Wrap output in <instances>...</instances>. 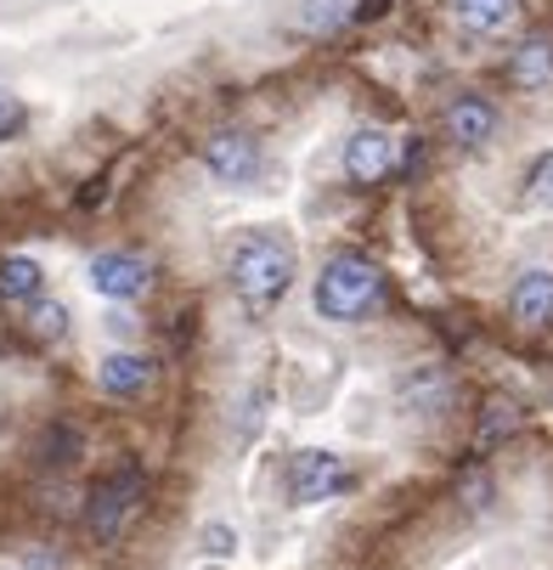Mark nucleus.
<instances>
[{"label": "nucleus", "instance_id": "4be33fe9", "mask_svg": "<svg viewBox=\"0 0 553 570\" xmlns=\"http://www.w3.org/2000/svg\"><path fill=\"white\" fill-rule=\"evenodd\" d=\"M384 7H389V0H356V12H350V18L373 23V18H384Z\"/></svg>", "mask_w": 553, "mask_h": 570}, {"label": "nucleus", "instance_id": "4468645a", "mask_svg": "<svg viewBox=\"0 0 553 570\" xmlns=\"http://www.w3.org/2000/svg\"><path fill=\"white\" fill-rule=\"evenodd\" d=\"M350 12H356V0H299L294 23H299L305 35H334V29L350 23Z\"/></svg>", "mask_w": 553, "mask_h": 570}, {"label": "nucleus", "instance_id": "2eb2a0df", "mask_svg": "<svg viewBox=\"0 0 553 570\" xmlns=\"http://www.w3.org/2000/svg\"><path fill=\"white\" fill-rule=\"evenodd\" d=\"M525 204L553 209V147L531 158V170H525Z\"/></svg>", "mask_w": 553, "mask_h": 570}, {"label": "nucleus", "instance_id": "0eeeda50", "mask_svg": "<svg viewBox=\"0 0 553 570\" xmlns=\"http://www.w3.org/2000/svg\"><path fill=\"white\" fill-rule=\"evenodd\" d=\"M497 125H503V119H497V102L481 97V91L446 102V136H452L463 153H481V147L497 136Z\"/></svg>", "mask_w": 553, "mask_h": 570}, {"label": "nucleus", "instance_id": "f3484780", "mask_svg": "<svg viewBox=\"0 0 553 570\" xmlns=\"http://www.w3.org/2000/svg\"><path fill=\"white\" fill-rule=\"evenodd\" d=\"M23 125H29V108H23V97H18V91H0V141H12Z\"/></svg>", "mask_w": 553, "mask_h": 570}, {"label": "nucleus", "instance_id": "f03ea898", "mask_svg": "<svg viewBox=\"0 0 553 570\" xmlns=\"http://www.w3.org/2000/svg\"><path fill=\"white\" fill-rule=\"evenodd\" d=\"M384 294V272L362 255H339L316 272V316L323 322H362Z\"/></svg>", "mask_w": 553, "mask_h": 570}, {"label": "nucleus", "instance_id": "f8f14e48", "mask_svg": "<svg viewBox=\"0 0 553 570\" xmlns=\"http://www.w3.org/2000/svg\"><path fill=\"white\" fill-rule=\"evenodd\" d=\"M452 18L468 35H503L514 23V0H452Z\"/></svg>", "mask_w": 553, "mask_h": 570}, {"label": "nucleus", "instance_id": "ddd939ff", "mask_svg": "<svg viewBox=\"0 0 553 570\" xmlns=\"http://www.w3.org/2000/svg\"><path fill=\"white\" fill-rule=\"evenodd\" d=\"M547 73H553V40H525L514 57H508V79L520 91H536V86H547Z\"/></svg>", "mask_w": 553, "mask_h": 570}, {"label": "nucleus", "instance_id": "7ed1b4c3", "mask_svg": "<svg viewBox=\"0 0 553 570\" xmlns=\"http://www.w3.org/2000/svg\"><path fill=\"white\" fill-rule=\"evenodd\" d=\"M350 485H356V469L328 446H305L288 458V498L294 503H334Z\"/></svg>", "mask_w": 553, "mask_h": 570}, {"label": "nucleus", "instance_id": "20e7f679", "mask_svg": "<svg viewBox=\"0 0 553 570\" xmlns=\"http://www.w3.org/2000/svg\"><path fill=\"white\" fill-rule=\"evenodd\" d=\"M136 503H141V463H119V469L97 485V498H91V509H86L91 537H97V542H119V531H125V520L136 514Z\"/></svg>", "mask_w": 553, "mask_h": 570}, {"label": "nucleus", "instance_id": "6ab92c4d", "mask_svg": "<svg viewBox=\"0 0 553 570\" xmlns=\"http://www.w3.org/2000/svg\"><path fill=\"white\" fill-rule=\"evenodd\" d=\"M260 419H266V390H249V395H244V419H237V435L249 441V435L260 430Z\"/></svg>", "mask_w": 553, "mask_h": 570}, {"label": "nucleus", "instance_id": "1a4fd4ad", "mask_svg": "<svg viewBox=\"0 0 553 570\" xmlns=\"http://www.w3.org/2000/svg\"><path fill=\"white\" fill-rule=\"evenodd\" d=\"M508 311H514V322H525V328L553 322V266H525L508 288Z\"/></svg>", "mask_w": 553, "mask_h": 570}, {"label": "nucleus", "instance_id": "f257e3e1", "mask_svg": "<svg viewBox=\"0 0 553 570\" xmlns=\"http://www.w3.org/2000/svg\"><path fill=\"white\" fill-rule=\"evenodd\" d=\"M294 272H299L294 243L277 237V232H266V226L237 237L231 243V261H226V277H231L237 299H244L249 311H271L294 288Z\"/></svg>", "mask_w": 553, "mask_h": 570}, {"label": "nucleus", "instance_id": "dca6fc26", "mask_svg": "<svg viewBox=\"0 0 553 570\" xmlns=\"http://www.w3.org/2000/svg\"><path fill=\"white\" fill-rule=\"evenodd\" d=\"M29 328H34V340H46V345L62 340V334H68V305H62V299H40L34 316H29Z\"/></svg>", "mask_w": 553, "mask_h": 570}, {"label": "nucleus", "instance_id": "aec40b11", "mask_svg": "<svg viewBox=\"0 0 553 570\" xmlns=\"http://www.w3.org/2000/svg\"><path fill=\"white\" fill-rule=\"evenodd\" d=\"M231 548H237V531L231 525H204V553L209 559H226Z\"/></svg>", "mask_w": 553, "mask_h": 570}, {"label": "nucleus", "instance_id": "412c9836", "mask_svg": "<svg viewBox=\"0 0 553 570\" xmlns=\"http://www.w3.org/2000/svg\"><path fill=\"white\" fill-rule=\"evenodd\" d=\"M508 424H514L508 401H492V413H486V430H481V446H492V441H497V430H508Z\"/></svg>", "mask_w": 553, "mask_h": 570}, {"label": "nucleus", "instance_id": "9d476101", "mask_svg": "<svg viewBox=\"0 0 553 570\" xmlns=\"http://www.w3.org/2000/svg\"><path fill=\"white\" fill-rule=\"evenodd\" d=\"M97 384H102V395H119V401L125 395H141L152 384V362L141 351H113V356H102Z\"/></svg>", "mask_w": 553, "mask_h": 570}, {"label": "nucleus", "instance_id": "a211bd4d", "mask_svg": "<svg viewBox=\"0 0 553 570\" xmlns=\"http://www.w3.org/2000/svg\"><path fill=\"white\" fill-rule=\"evenodd\" d=\"M40 446H46V452H40L46 463H73V446H79V435H73L68 424H57V430H51Z\"/></svg>", "mask_w": 553, "mask_h": 570}, {"label": "nucleus", "instance_id": "39448f33", "mask_svg": "<svg viewBox=\"0 0 553 570\" xmlns=\"http://www.w3.org/2000/svg\"><path fill=\"white\" fill-rule=\"evenodd\" d=\"M204 170L220 187H249L260 176V141L249 130H220L204 141Z\"/></svg>", "mask_w": 553, "mask_h": 570}, {"label": "nucleus", "instance_id": "6e6552de", "mask_svg": "<svg viewBox=\"0 0 553 570\" xmlns=\"http://www.w3.org/2000/svg\"><path fill=\"white\" fill-rule=\"evenodd\" d=\"M389 170H395V141H389L384 130L367 125V130H350V136H345V176H350V181L367 187V181H384Z\"/></svg>", "mask_w": 553, "mask_h": 570}, {"label": "nucleus", "instance_id": "423d86ee", "mask_svg": "<svg viewBox=\"0 0 553 570\" xmlns=\"http://www.w3.org/2000/svg\"><path fill=\"white\" fill-rule=\"evenodd\" d=\"M91 288L102 294V299H141L147 288H152V266L141 261V255H130V249H102L97 261H91Z\"/></svg>", "mask_w": 553, "mask_h": 570}, {"label": "nucleus", "instance_id": "9b49d317", "mask_svg": "<svg viewBox=\"0 0 553 570\" xmlns=\"http://www.w3.org/2000/svg\"><path fill=\"white\" fill-rule=\"evenodd\" d=\"M40 288H46L40 261H29V255H7V261H0V299H7V305H34Z\"/></svg>", "mask_w": 553, "mask_h": 570}]
</instances>
